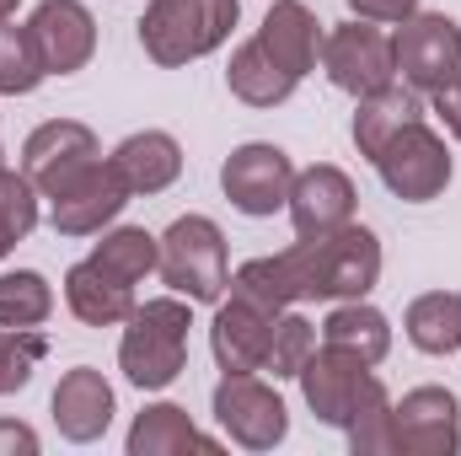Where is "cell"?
Segmentation results:
<instances>
[{"label":"cell","instance_id":"obj_1","mask_svg":"<svg viewBox=\"0 0 461 456\" xmlns=\"http://www.w3.org/2000/svg\"><path fill=\"white\" fill-rule=\"evenodd\" d=\"M375 279H381V242L375 231L348 221L333 236L295 242L274 258H247L230 274V290L279 317L295 301H359L375 290Z\"/></svg>","mask_w":461,"mask_h":456},{"label":"cell","instance_id":"obj_2","mask_svg":"<svg viewBox=\"0 0 461 456\" xmlns=\"http://www.w3.org/2000/svg\"><path fill=\"white\" fill-rule=\"evenodd\" d=\"M188 296H156V301H140L123 323V339H118V370L129 387L140 392H161L183 376L188 365Z\"/></svg>","mask_w":461,"mask_h":456},{"label":"cell","instance_id":"obj_3","mask_svg":"<svg viewBox=\"0 0 461 456\" xmlns=\"http://www.w3.org/2000/svg\"><path fill=\"white\" fill-rule=\"evenodd\" d=\"M241 22V0H150L140 27V49L161 70H183L204 54H215Z\"/></svg>","mask_w":461,"mask_h":456},{"label":"cell","instance_id":"obj_4","mask_svg":"<svg viewBox=\"0 0 461 456\" xmlns=\"http://www.w3.org/2000/svg\"><path fill=\"white\" fill-rule=\"evenodd\" d=\"M156 274L172 285V296L188 301H221L230 285V252L226 231L210 215H177L161 236V263Z\"/></svg>","mask_w":461,"mask_h":456},{"label":"cell","instance_id":"obj_5","mask_svg":"<svg viewBox=\"0 0 461 456\" xmlns=\"http://www.w3.org/2000/svg\"><path fill=\"white\" fill-rule=\"evenodd\" d=\"M295 381H301L306 408H312L322 424H333V430H348V424H354V414H365L370 403L392 397V392H386V381H381L359 354L333 349V343L312 349V360L301 365V376H295Z\"/></svg>","mask_w":461,"mask_h":456},{"label":"cell","instance_id":"obj_6","mask_svg":"<svg viewBox=\"0 0 461 456\" xmlns=\"http://www.w3.org/2000/svg\"><path fill=\"white\" fill-rule=\"evenodd\" d=\"M370 161H375L386 194H397L402 205H429V199H440V194L451 188V172H456L446 140H440L424 118H413L408 129H397Z\"/></svg>","mask_w":461,"mask_h":456},{"label":"cell","instance_id":"obj_7","mask_svg":"<svg viewBox=\"0 0 461 456\" xmlns=\"http://www.w3.org/2000/svg\"><path fill=\"white\" fill-rule=\"evenodd\" d=\"M392 59L402 87H413L419 97H435L461 76V27L446 11H413L408 22H397Z\"/></svg>","mask_w":461,"mask_h":456},{"label":"cell","instance_id":"obj_8","mask_svg":"<svg viewBox=\"0 0 461 456\" xmlns=\"http://www.w3.org/2000/svg\"><path fill=\"white\" fill-rule=\"evenodd\" d=\"M215 424L226 430V441H236L241 451H274L290 435V414L285 397L258 376V370H230L215 387Z\"/></svg>","mask_w":461,"mask_h":456},{"label":"cell","instance_id":"obj_9","mask_svg":"<svg viewBox=\"0 0 461 456\" xmlns=\"http://www.w3.org/2000/svg\"><path fill=\"white\" fill-rule=\"evenodd\" d=\"M322 70L328 81L348 92V97H365V92H381L397 81V59H392V38L375 27V22H339L333 32H322Z\"/></svg>","mask_w":461,"mask_h":456},{"label":"cell","instance_id":"obj_10","mask_svg":"<svg viewBox=\"0 0 461 456\" xmlns=\"http://www.w3.org/2000/svg\"><path fill=\"white\" fill-rule=\"evenodd\" d=\"M290 183H295V161H290L279 145H268V140L236 145V150L226 156V167H221L226 199L241 210V215H252V221L285 210V205H290Z\"/></svg>","mask_w":461,"mask_h":456},{"label":"cell","instance_id":"obj_11","mask_svg":"<svg viewBox=\"0 0 461 456\" xmlns=\"http://www.w3.org/2000/svg\"><path fill=\"white\" fill-rule=\"evenodd\" d=\"M129 199L134 194L118 178V167L97 156L86 172H76L65 188L49 194V226L59 231V236H97L103 226H113L118 215H123Z\"/></svg>","mask_w":461,"mask_h":456},{"label":"cell","instance_id":"obj_12","mask_svg":"<svg viewBox=\"0 0 461 456\" xmlns=\"http://www.w3.org/2000/svg\"><path fill=\"white\" fill-rule=\"evenodd\" d=\"M392 451L408 456H456L461 451V403L446 387H413L392 403Z\"/></svg>","mask_w":461,"mask_h":456},{"label":"cell","instance_id":"obj_13","mask_svg":"<svg viewBox=\"0 0 461 456\" xmlns=\"http://www.w3.org/2000/svg\"><path fill=\"white\" fill-rule=\"evenodd\" d=\"M97 156H103V145H97V134H92L86 123H76V118H49V123H38V129L27 134V145H22V172H27L32 188L49 199V194L65 188L76 172H86Z\"/></svg>","mask_w":461,"mask_h":456},{"label":"cell","instance_id":"obj_14","mask_svg":"<svg viewBox=\"0 0 461 456\" xmlns=\"http://www.w3.org/2000/svg\"><path fill=\"white\" fill-rule=\"evenodd\" d=\"M27 32L49 76H76L97 54V16L81 0H43L27 16Z\"/></svg>","mask_w":461,"mask_h":456},{"label":"cell","instance_id":"obj_15","mask_svg":"<svg viewBox=\"0 0 461 456\" xmlns=\"http://www.w3.org/2000/svg\"><path fill=\"white\" fill-rule=\"evenodd\" d=\"M290 226H295V242H317V236H333L354 221V183H348L344 167L333 161H317L306 172H295L290 183Z\"/></svg>","mask_w":461,"mask_h":456},{"label":"cell","instance_id":"obj_16","mask_svg":"<svg viewBox=\"0 0 461 456\" xmlns=\"http://www.w3.org/2000/svg\"><path fill=\"white\" fill-rule=\"evenodd\" d=\"M49 414H54V430H59L70 446H92V441H103L108 424H113V414H118L108 376L92 370V365L65 370L59 387H54V397H49Z\"/></svg>","mask_w":461,"mask_h":456},{"label":"cell","instance_id":"obj_17","mask_svg":"<svg viewBox=\"0 0 461 456\" xmlns=\"http://www.w3.org/2000/svg\"><path fill=\"white\" fill-rule=\"evenodd\" d=\"M268 339H274V312L252 306L247 296L230 290V301L215 306V323H210V349H215V365L221 370H263L268 360Z\"/></svg>","mask_w":461,"mask_h":456},{"label":"cell","instance_id":"obj_18","mask_svg":"<svg viewBox=\"0 0 461 456\" xmlns=\"http://www.w3.org/2000/svg\"><path fill=\"white\" fill-rule=\"evenodd\" d=\"M258 43H263L295 81H306V76L317 70V54H322V22H317V11L301 5V0H274L268 16L258 22Z\"/></svg>","mask_w":461,"mask_h":456},{"label":"cell","instance_id":"obj_19","mask_svg":"<svg viewBox=\"0 0 461 456\" xmlns=\"http://www.w3.org/2000/svg\"><path fill=\"white\" fill-rule=\"evenodd\" d=\"M108 161L118 167V178L129 183V194H145V199L161 194V188H172V183L183 178V145H177L167 129H140V134H129Z\"/></svg>","mask_w":461,"mask_h":456},{"label":"cell","instance_id":"obj_20","mask_svg":"<svg viewBox=\"0 0 461 456\" xmlns=\"http://www.w3.org/2000/svg\"><path fill=\"white\" fill-rule=\"evenodd\" d=\"M65 306H70L86 328H118V323H129V312H134L140 301H134V285H123L113 274H103L92 258H81V263L65 274Z\"/></svg>","mask_w":461,"mask_h":456},{"label":"cell","instance_id":"obj_21","mask_svg":"<svg viewBox=\"0 0 461 456\" xmlns=\"http://www.w3.org/2000/svg\"><path fill=\"white\" fill-rule=\"evenodd\" d=\"M221 441L215 435H199V424L188 419V408L177 403H150L134 414L129 424V441L123 451L129 456H177V451H215Z\"/></svg>","mask_w":461,"mask_h":456},{"label":"cell","instance_id":"obj_22","mask_svg":"<svg viewBox=\"0 0 461 456\" xmlns=\"http://www.w3.org/2000/svg\"><path fill=\"white\" fill-rule=\"evenodd\" d=\"M226 87H230V97H241L247 108H279V103H290L295 97V76L258 43V32L230 54V65H226Z\"/></svg>","mask_w":461,"mask_h":456},{"label":"cell","instance_id":"obj_23","mask_svg":"<svg viewBox=\"0 0 461 456\" xmlns=\"http://www.w3.org/2000/svg\"><path fill=\"white\" fill-rule=\"evenodd\" d=\"M413 118H424V103H419V92L402 87V81L354 97V145H359V156H375V150H381L397 129H408Z\"/></svg>","mask_w":461,"mask_h":456},{"label":"cell","instance_id":"obj_24","mask_svg":"<svg viewBox=\"0 0 461 456\" xmlns=\"http://www.w3.org/2000/svg\"><path fill=\"white\" fill-rule=\"evenodd\" d=\"M322 343L359 354L365 365H381V360L392 354V323H386V312H375L365 296H359V301H339V306L328 312V323H322Z\"/></svg>","mask_w":461,"mask_h":456},{"label":"cell","instance_id":"obj_25","mask_svg":"<svg viewBox=\"0 0 461 456\" xmlns=\"http://www.w3.org/2000/svg\"><path fill=\"white\" fill-rule=\"evenodd\" d=\"M408 343L424 349V354H456L461 349V296L456 290H429L408 306L402 317Z\"/></svg>","mask_w":461,"mask_h":456},{"label":"cell","instance_id":"obj_26","mask_svg":"<svg viewBox=\"0 0 461 456\" xmlns=\"http://www.w3.org/2000/svg\"><path fill=\"white\" fill-rule=\"evenodd\" d=\"M92 263L103 274L123 279V285H140L161 263V236H150L145 226H113V231H103V242L92 247Z\"/></svg>","mask_w":461,"mask_h":456},{"label":"cell","instance_id":"obj_27","mask_svg":"<svg viewBox=\"0 0 461 456\" xmlns=\"http://www.w3.org/2000/svg\"><path fill=\"white\" fill-rule=\"evenodd\" d=\"M54 317V285L38 269L0 274V328H43Z\"/></svg>","mask_w":461,"mask_h":456},{"label":"cell","instance_id":"obj_28","mask_svg":"<svg viewBox=\"0 0 461 456\" xmlns=\"http://www.w3.org/2000/svg\"><path fill=\"white\" fill-rule=\"evenodd\" d=\"M43 81H49V70H43V59L32 49V32L0 22V97H27Z\"/></svg>","mask_w":461,"mask_h":456},{"label":"cell","instance_id":"obj_29","mask_svg":"<svg viewBox=\"0 0 461 456\" xmlns=\"http://www.w3.org/2000/svg\"><path fill=\"white\" fill-rule=\"evenodd\" d=\"M312 349H317V328L301 317V312H279L274 317V339H268V360H263V370L274 376V381H295L301 376V365L312 360Z\"/></svg>","mask_w":461,"mask_h":456},{"label":"cell","instance_id":"obj_30","mask_svg":"<svg viewBox=\"0 0 461 456\" xmlns=\"http://www.w3.org/2000/svg\"><path fill=\"white\" fill-rule=\"evenodd\" d=\"M38 188H32V178L27 172H16V167H0V258L27 236V231L38 226Z\"/></svg>","mask_w":461,"mask_h":456},{"label":"cell","instance_id":"obj_31","mask_svg":"<svg viewBox=\"0 0 461 456\" xmlns=\"http://www.w3.org/2000/svg\"><path fill=\"white\" fill-rule=\"evenodd\" d=\"M43 354H49V339L38 328H0V397L22 392Z\"/></svg>","mask_w":461,"mask_h":456},{"label":"cell","instance_id":"obj_32","mask_svg":"<svg viewBox=\"0 0 461 456\" xmlns=\"http://www.w3.org/2000/svg\"><path fill=\"white\" fill-rule=\"evenodd\" d=\"M348 11L359 22H375V27H397L419 11V0H348Z\"/></svg>","mask_w":461,"mask_h":456},{"label":"cell","instance_id":"obj_33","mask_svg":"<svg viewBox=\"0 0 461 456\" xmlns=\"http://www.w3.org/2000/svg\"><path fill=\"white\" fill-rule=\"evenodd\" d=\"M38 456V430L22 419H0V456Z\"/></svg>","mask_w":461,"mask_h":456},{"label":"cell","instance_id":"obj_34","mask_svg":"<svg viewBox=\"0 0 461 456\" xmlns=\"http://www.w3.org/2000/svg\"><path fill=\"white\" fill-rule=\"evenodd\" d=\"M435 114H440V123L461 140V76L451 81V87H440V92H435Z\"/></svg>","mask_w":461,"mask_h":456},{"label":"cell","instance_id":"obj_35","mask_svg":"<svg viewBox=\"0 0 461 456\" xmlns=\"http://www.w3.org/2000/svg\"><path fill=\"white\" fill-rule=\"evenodd\" d=\"M16 5H22V0H0V22H11V16H16Z\"/></svg>","mask_w":461,"mask_h":456},{"label":"cell","instance_id":"obj_36","mask_svg":"<svg viewBox=\"0 0 461 456\" xmlns=\"http://www.w3.org/2000/svg\"><path fill=\"white\" fill-rule=\"evenodd\" d=\"M0 167H5V145H0Z\"/></svg>","mask_w":461,"mask_h":456}]
</instances>
